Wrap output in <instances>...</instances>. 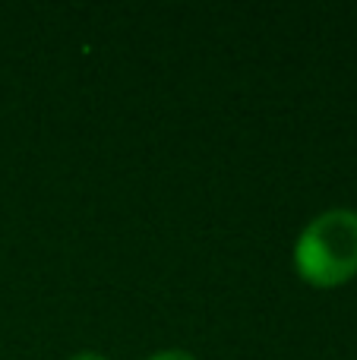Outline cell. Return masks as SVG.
Here are the masks:
<instances>
[{
  "label": "cell",
  "instance_id": "cell-1",
  "mask_svg": "<svg viewBox=\"0 0 357 360\" xmlns=\"http://www.w3.org/2000/svg\"><path fill=\"white\" fill-rule=\"evenodd\" d=\"M294 269L313 288H339L357 275V212L329 209L301 231Z\"/></svg>",
  "mask_w": 357,
  "mask_h": 360
},
{
  "label": "cell",
  "instance_id": "cell-2",
  "mask_svg": "<svg viewBox=\"0 0 357 360\" xmlns=\"http://www.w3.org/2000/svg\"><path fill=\"white\" fill-rule=\"evenodd\" d=\"M145 360H196V357L187 354V351L171 348V351H158V354H152V357H145Z\"/></svg>",
  "mask_w": 357,
  "mask_h": 360
},
{
  "label": "cell",
  "instance_id": "cell-3",
  "mask_svg": "<svg viewBox=\"0 0 357 360\" xmlns=\"http://www.w3.org/2000/svg\"><path fill=\"white\" fill-rule=\"evenodd\" d=\"M70 360H111V357L98 354V351H79V354H73Z\"/></svg>",
  "mask_w": 357,
  "mask_h": 360
}]
</instances>
